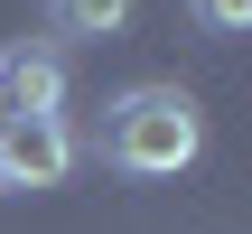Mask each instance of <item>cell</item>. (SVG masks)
Masks as SVG:
<instances>
[{"instance_id":"cell-1","label":"cell","mask_w":252,"mask_h":234,"mask_svg":"<svg viewBox=\"0 0 252 234\" xmlns=\"http://www.w3.org/2000/svg\"><path fill=\"white\" fill-rule=\"evenodd\" d=\"M94 159L122 169V178H178V169L206 159V103L178 94V84H131V94L103 103Z\"/></svg>"},{"instance_id":"cell-2","label":"cell","mask_w":252,"mask_h":234,"mask_svg":"<svg viewBox=\"0 0 252 234\" xmlns=\"http://www.w3.org/2000/svg\"><path fill=\"white\" fill-rule=\"evenodd\" d=\"M0 122H65V56L56 47L0 56Z\"/></svg>"},{"instance_id":"cell-3","label":"cell","mask_w":252,"mask_h":234,"mask_svg":"<svg viewBox=\"0 0 252 234\" xmlns=\"http://www.w3.org/2000/svg\"><path fill=\"white\" fill-rule=\"evenodd\" d=\"M65 169H75L65 122H0V188H56Z\"/></svg>"},{"instance_id":"cell-4","label":"cell","mask_w":252,"mask_h":234,"mask_svg":"<svg viewBox=\"0 0 252 234\" xmlns=\"http://www.w3.org/2000/svg\"><path fill=\"white\" fill-rule=\"evenodd\" d=\"M47 9H56L65 38H112V28H131V0H47Z\"/></svg>"},{"instance_id":"cell-5","label":"cell","mask_w":252,"mask_h":234,"mask_svg":"<svg viewBox=\"0 0 252 234\" xmlns=\"http://www.w3.org/2000/svg\"><path fill=\"white\" fill-rule=\"evenodd\" d=\"M187 19H196L206 38H243L252 28V0H187Z\"/></svg>"}]
</instances>
